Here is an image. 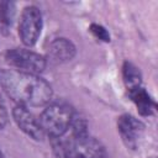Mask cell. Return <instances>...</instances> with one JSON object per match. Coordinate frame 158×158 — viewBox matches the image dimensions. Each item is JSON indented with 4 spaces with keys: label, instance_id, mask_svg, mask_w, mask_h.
<instances>
[{
    "label": "cell",
    "instance_id": "cell-7",
    "mask_svg": "<svg viewBox=\"0 0 158 158\" xmlns=\"http://www.w3.org/2000/svg\"><path fill=\"white\" fill-rule=\"evenodd\" d=\"M12 117L16 122V125L31 138L33 139H41L43 137V131L40 123V120L36 118V116L28 111V107L17 105L12 111Z\"/></svg>",
    "mask_w": 158,
    "mask_h": 158
},
{
    "label": "cell",
    "instance_id": "cell-5",
    "mask_svg": "<svg viewBox=\"0 0 158 158\" xmlns=\"http://www.w3.org/2000/svg\"><path fill=\"white\" fill-rule=\"evenodd\" d=\"M42 30V14L36 6H27L21 14L19 35L26 46H33Z\"/></svg>",
    "mask_w": 158,
    "mask_h": 158
},
{
    "label": "cell",
    "instance_id": "cell-1",
    "mask_svg": "<svg viewBox=\"0 0 158 158\" xmlns=\"http://www.w3.org/2000/svg\"><path fill=\"white\" fill-rule=\"evenodd\" d=\"M0 83L5 93L20 106H43L52 99L51 85L37 74L6 69L0 73Z\"/></svg>",
    "mask_w": 158,
    "mask_h": 158
},
{
    "label": "cell",
    "instance_id": "cell-3",
    "mask_svg": "<svg viewBox=\"0 0 158 158\" xmlns=\"http://www.w3.org/2000/svg\"><path fill=\"white\" fill-rule=\"evenodd\" d=\"M73 116L72 109L65 104H47L40 117L43 133H47L52 138H60L70 128Z\"/></svg>",
    "mask_w": 158,
    "mask_h": 158
},
{
    "label": "cell",
    "instance_id": "cell-6",
    "mask_svg": "<svg viewBox=\"0 0 158 158\" xmlns=\"http://www.w3.org/2000/svg\"><path fill=\"white\" fill-rule=\"evenodd\" d=\"M117 128H118V132L123 142L130 148L137 147L138 141L142 137L143 131H144L143 123L131 115L120 116L117 120Z\"/></svg>",
    "mask_w": 158,
    "mask_h": 158
},
{
    "label": "cell",
    "instance_id": "cell-10",
    "mask_svg": "<svg viewBox=\"0 0 158 158\" xmlns=\"http://www.w3.org/2000/svg\"><path fill=\"white\" fill-rule=\"evenodd\" d=\"M122 74H123L125 84L128 88V91L141 86V73L138 68L135 67L132 63H125L122 68Z\"/></svg>",
    "mask_w": 158,
    "mask_h": 158
},
{
    "label": "cell",
    "instance_id": "cell-8",
    "mask_svg": "<svg viewBox=\"0 0 158 158\" xmlns=\"http://www.w3.org/2000/svg\"><path fill=\"white\" fill-rule=\"evenodd\" d=\"M48 54L51 59L57 63L68 62L73 59L75 54V47L67 38H56L49 44Z\"/></svg>",
    "mask_w": 158,
    "mask_h": 158
},
{
    "label": "cell",
    "instance_id": "cell-13",
    "mask_svg": "<svg viewBox=\"0 0 158 158\" xmlns=\"http://www.w3.org/2000/svg\"><path fill=\"white\" fill-rule=\"evenodd\" d=\"M0 158H5V157H4V154H2V152H1V151H0Z\"/></svg>",
    "mask_w": 158,
    "mask_h": 158
},
{
    "label": "cell",
    "instance_id": "cell-4",
    "mask_svg": "<svg viewBox=\"0 0 158 158\" xmlns=\"http://www.w3.org/2000/svg\"><path fill=\"white\" fill-rule=\"evenodd\" d=\"M6 62L16 70L31 74H38L46 67V59L41 54L23 48L10 49L6 53Z\"/></svg>",
    "mask_w": 158,
    "mask_h": 158
},
{
    "label": "cell",
    "instance_id": "cell-14",
    "mask_svg": "<svg viewBox=\"0 0 158 158\" xmlns=\"http://www.w3.org/2000/svg\"><path fill=\"white\" fill-rule=\"evenodd\" d=\"M0 31H1V28H0Z\"/></svg>",
    "mask_w": 158,
    "mask_h": 158
},
{
    "label": "cell",
    "instance_id": "cell-12",
    "mask_svg": "<svg viewBox=\"0 0 158 158\" xmlns=\"http://www.w3.org/2000/svg\"><path fill=\"white\" fill-rule=\"evenodd\" d=\"M6 122H7V111L0 100V128H2L6 125Z\"/></svg>",
    "mask_w": 158,
    "mask_h": 158
},
{
    "label": "cell",
    "instance_id": "cell-9",
    "mask_svg": "<svg viewBox=\"0 0 158 158\" xmlns=\"http://www.w3.org/2000/svg\"><path fill=\"white\" fill-rule=\"evenodd\" d=\"M130 96H131L132 101L135 102V105L137 106V110L139 111V114L143 116L151 115L156 107L153 100L151 99L148 93L142 86H138L136 89L130 90Z\"/></svg>",
    "mask_w": 158,
    "mask_h": 158
},
{
    "label": "cell",
    "instance_id": "cell-11",
    "mask_svg": "<svg viewBox=\"0 0 158 158\" xmlns=\"http://www.w3.org/2000/svg\"><path fill=\"white\" fill-rule=\"evenodd\" d=\"M90 32H91L96 38H99L100 41H104V42H109V41H110V35H109V32H107L101 25L93 23V25L90 26Z\"/></svg>",
    "mask_w": 158,
    "mask_h": 158
},
{
    "label": "cell",
    "instance_id": "cell-2",
    "mask_svg": "<svg viewBox=\"0 0 158 158\" xmlns=\"http://www.w3.org/2000/svg\"><path fill=\"white\" fill-rule=\"evenodd\" d=\"M53 144L54 152L59 158H104V146L90 137L85 136H72L69 139L54 138Z\"/></svg>",
    "mask_w": 158,
    "mask_h": 158
}]
</instances>
